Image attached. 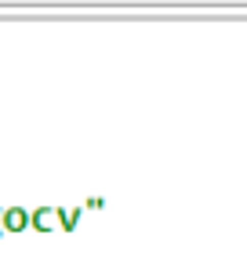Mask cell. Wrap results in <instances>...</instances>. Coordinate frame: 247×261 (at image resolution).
I'll use <instances>...</instances> for the list:
<instances>
[{"instance_id": "5b68a950", "label": "cell", "mask_w": 247, "mask_h": 261, "mask_svg": "<svg viewBox=\"0 0 247 261\" xmlns=\"http://www.w3.org/2000/svg\"><path fill=\"white\" fill-rule=\"evenodd\" d=\"M4 236H8V232H4V228H0V240H4Z\"/></svg>"}, {"instance_id": "7a4b0ae2", "label": "cell", "mask_w": 247, "mask_h": 261, "mask_svg": "<svg viewBox=\"0 0 247 261\" xmlns=\"http://www.w3.org/2000/svg\"><path fill=\"white\" fill-rule=\"evenodd\" d=\"M58 225V207H37L33 211V228L37 232H51Z\"/></svg>"}, {"instance_id": "3957f363", "label": "cell", "mask_w": 247, "mask_h": 261, "mask_svg": "<svg viewBox=\"0 0 247 261\" xmlns=\"http://www.w3.org/2000/svg\"><path fill=\"white\" fill-rule=\"evenodd\" d=\"M80 214H84V207H66V211L58 207V225H62V232H73L77 221H80Z\"/></svg>"}, {"instance_id": "277c9868", "label": "cell", "mask_w": 247, "mask_h": 261, "mask_svg": "<svg viewBox=\"0 0 247 261\" xmlns=\"http://www.w3.org/2000/svg\"><path fill=\"white\" fill-rule=\"evenodd\" d=\"M0 228H4V207H0Z\"/></svg>"}, {"instance_id": "6da1fadb", "label": "cell", "mask_w": 247, "mask_h": 261, "mask_svg": "<svg viewBox=\"0 0 247 261\" xmlns=\"http://www.w3.org/2000/svg\"><path fill=\"white\" fill-rule=\"evenodd\" d=\"M26 228H33V211L26 207H4V232L8 236H18Z\"/></svg>"}]
</instances>
